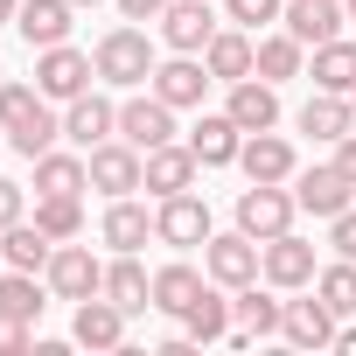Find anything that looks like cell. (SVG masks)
Returning a JSON list of instances; mask_svg holds the SVG:
<instances>
[{
    "label": "cell",
    "instance_id": "1",
    "mask_svg": "<svg viewBox=\"0 0 356 356\" xmlns=\"http://www.w3.org/2000/svg\"><path fill=\"white\" fill-rule=\"evenodd\" d=\"M0 133H8V147L15 154H49L56 140H63V119L49 112V98H42V84H0Z\"/></svg>",
    "mask_w": 356,
    "mask_h": 356
},
{
    "label": "cell",
    "instance_id": "2",
    "mask_svg": "<svg viewBox=\"0 0 356 356\" xmlns=\"http://www.w3.org/2000/svg\"><path fill=\"white\" fill-rule=\"evenodd\" d=\"M91 63H98V84H112V91H140V84L154 77L161 56H154V35H147L140 22H119V29L98 35Z\"/></svg>",
    "mask_w": 356,
    "mask_h": 356
},
{
    "label": "cell",
    "instance_id": "3",
    "mask_svg": "<svg viewBox=\"0 0 356 356\" xmlns=\"http://www.w3.org/2000/svg\"><path fill=\"white\" fill-rule=\"evenodd\" d=\"M203 273H210L224 293H238V286L266 280V245L245 238V231H210V245H203Z\"/></svg>",
    "mask_w": 356,
    "mask_h": 356
},
{
    "label": "cell",
    "instance_id": "4",
    "mask_svg": "<svg viewBox=\"0 0 356 356\" xmlns=\"http://www.w3.org/2000/svg\"><path fill=\"white\" fill-rule=\"evenodd\" d=\"M293 217H300V203H293V189L286 182H252V189H238V231L245 238H280V231H293Z\"/></svg>",
    "mask_w": 356,
    "mask_h": 356
},
{
    "label": "cell",
    "instance_id": "5",
    "mask_svg": "<svg viewBox=\"0 0 356 356\" xmlns=\"http://www.w3.org/2000/svg\"><path fill=\"white\" fill-rule=\"evenodd\" d=\"M210 203L196 196V189H182V196H161V210H154V245H175V252H196V245H210Z\"/></svg>",
    "mask_w": 356,
    "mask_h": 356
},
{
    "label": "cell",
    "instance_id": "6",
    "mask_svg": "<svg viewBox=\"0 0 356 356\" xmlns=\"http://www.w3.org/2000/svg\"><path fill=\"white\" fill-rule=\"evenodd\" d=\"M91 77H98V63H91L84 49H70V42H56V49H35V84H42V98H49V105H70V98H84V91H91Z\"/></svg>",
    "mask_w": 356,
    "mask_h": 356
},
{
    "label": "cell",
    "instance_id": "7",
    "mask_svg": "<svg viewBox=\"0 0 356 356\" xmlns=\"http://www.w3.org/2000/svg\"><path fill=\"white\" fill-rule=\"evenodd\" d=\"M42 280H49V293L70 300V307L91 300V293H105V266H98L91 245H77V238H63V245L49 252V273H42Z\"/></svg>",
    "mask_w": 356,
    "mask_h": 356
},
{
    "label": "cell",
    "instance_id": "8",
    "mask_svg": "<svg viewBox=\"0 0 356 356\" xmlns=\"http://www.w3.org/2000/svg\"><path fill=\"white\" fill-rule=\"evenodd\" d=\"M91 161V189L112 203V196H133L140 182H147V154L133 147V140H105V147H91L84 154Z\"/></svg>",
    "mask_w": 356,
    "mask_h": 356
},
{
    "label": "cell",
    "instance_id": "9",
    "mask_svg": "<svg viewBox=\"0 0 356 356\" xmlns=\"http://www.w3.org/2000/svg\"><path fill=\"white\" fill-rule=\"evenodd\" d=\"M293 203L307 217H342L356 203V182H349L335 161H314V168H293Z\"/></svg>",
    "mask_w": 356,
    "mask_h": 356
},
{
    "label": "cell",
    "instance_id": "10",
    "mask_svg": "<svg viewBox=\"0 0 356 356\" xmlns=\"http://www.w3.org/2000/svg\"><path fill=\"white\" fill-rule=\"evenodd\" d=\"M217 29H224V15L210 8V0H168V15H161V42L175 56H203Z\"/></svg>",
    "mask_w": 356,
    "mask_h": 356
},
{
    "label": "cell",
    "instance_id": "11",
    "mask_svg": "<svg viewBox=\"0 0 356 356\" xmlns=\"http://www.w3.org/2000/svg\"><path fill=\"white\" fill-rule=\"evenodd\" d=\"M210 84H217V77H210V63H203V56H168V63H154V77H147V91H154V98H168L175 112H196Z\"/></svg>",
    "mask_w": 356,
    "mask_h": 356
},
{
    "label": "cell",
    "instance_id": "12",
    "mask_svg": "<svg viewBox=\"0 0 356 356\" xmlns=\"http://www.w3.org/2000/svg\"><path fill=\"white\" fill-rule=\"evenodd\" d=\"M119 140H133L140 154H147V147H168V140H175V105L154 98V91H133V98L119 105Z\"/></svg>",
    "mask_w": 356,
    "mask_h": 356
},
{
    "label": "cell",
    "instance_id": "13",
    "mask_svg": "<svg viewBox=\"0 0 356 356\" xmlns=\"http://www.w3.org/2000/svg\"><path fill=\"white\" fill-rule=\"evenodd\" d=\"M63 140L70 147H105V140H119V105L112 98H98V91H84V98H70L63 105Z\"/></svg>",
    "mask_w": 356,
    "mask_h": 356
},
{
    "label": "cell",
    "instance_id": "14",
    "mask_svg": "<svg viewBox=\"0 0 356 356\" xmlns=\"http://www.w3.org/2000/svg\"><path fill=\"white\" fill-rule=\"evenodd\" d=\"M314 245L307 238H293V231H280V238H266V286H280V293H300V286H314Z\"/></svg>",
    "mask_w": 356,
    "mask_h": 356
},
{
    "label": "cell",
    "instance_id": "15",
    "mask_svg": "<svg viewBox=\"0 0 356 356\" xmlns=\"http://www.w3.org/2000/svg\"><path fill=\"white\" fill-rule=\"evenodd\" d=\"M126 307L119 300H105V293H91V300H77V314H70V342L77 349H119L126 342Z\"/></svg>",
    "mask_w": 356,
    "mask_h": 356
},
{
    "label": "cell",
    "instance_id": "16",
    "mask_svg": "<svg viewBox=\"0 0 356 356\" xmlns=\"http://www.w3.org/2000/svg\"><path fill=\"white\" fill-rule=\"evenodd\" d=\"M196 175H203L196 147H189V140H168V147H147V182H140V189L182 196V189H196Z\"/></svg>",
    "mask_w": 356,
    "mask_h": 356
},
{
    "label": "cell",
    "instance_id": "17",
    "mask_svg": "<svg viewBox=\"0 0 356 356\" xmlns=\"http://www.w3.org/2000/svg\"><path fill=\"white\" fill-rule=\"evenodd\" d=\"M238 168H245V182H293V140L286 133H245L238 147Z\"/></svg>",
    "mask_w": 356,
    "mask_h": 356
},
{
    "label": "cell",
    "instance_id": "18",
    "mask_svg": "<svg viewBox=\"0 0 356 356\" xmlns=\"http://www.w3.org/2000/svg\"><path fill=\"white\" fill-rule=\"evenodd\" d=\"M335 328H342V314L314 293V300H286V321H280V335L293 342V349H335Z\"/></svg>",
    "mask_w": 356,
    "mask_h": 356
},
{
    "label": "cell",
    "instance_id": "19",
    "mask_svg": "<svg viewBox=\"0 0 356 356\" xmlns=\"http://www.w3.org/2000/svg\"><path fill=\"white\" fill-rule=\"evenodd\" d=\"M342 0H286V15H280V29L293 35V42H307V49H321V42H335L342 35Z\"/></svg>",
    "mask_w": 356,
    "mask_h": 356
},
{
    "label": "cell",
    "instance_id": "20",
    "mask_svg": "<svg viewBox=\"0 0 356 356\" xmlns=\"http://www.w3.org/2000/svg\"><path fill=\"white\" fill-rule=\"evenodd\" d=\"M203 63H210L217 84H238V77L259 70V35H252V29H217L210 49H203Z\"/></svg>",
    "mask_w": 356,
    "mask_h": 356
},
{
    "label": "cell",
    "instance_id": "21",
    "mask_svg": "<svg viewBox=\"0 0 356 356\" xmlns=\"http://www.w3.org/2000/svg\"><path fill=\"white\" fill-rule=\"evenodd\" d=\"M224 112H231L245 133H273V126H280V84H266V77L252 70V77L231 84V105H224Z\"/></svg>",
    "mask_w": 356,
    "mask_h": 356
},
{
    "label": "cell",
    "instance_id": "22",
    "mask_svg": "<svg viewBox=\"0 0 356 356\" xmlns=\"http://www.w3.org/2000/svg\"><path fill=\"white\" fill-rule=\"evenodd\" d=\"M189 147H196V161H203V168H238L245 126H238L231 112H203V119L189 126Z\"/></svg>",
    "mask_w": 356,
    "mask_h": 356
},
{
    "label": "cell",
    "instance_id": "23",
    "mask_svg": "<svg viewBox=\"0 0 356 356\" xmlns=\"http://www.w3.org/2000/svg\"><path fill=\"white\" fill-rule=\"evenodd\" d=\"M280 321H286V300L259 293V280L231 293V342H252V335H280Z\"/></svg>",
    "mask_w": 356,
    "mask_h": 356
},
{
    "label": "cell",
    "instance_id": "24",
    "mask_svg": "<svg viewBox=\"0 0 356 356\" xmlns=\"http://www.w3.org/2000/svg\"><path fill=\"white\" fill-rule=\"evenodd\" d=\"M70 22H77V0H22V15H15V29L29 35V49L70 42Z\"/></svg>",
    "mask_w": 356,
    "mask_h": 356
},
{
    "label": "cell",
    "instance_id": "25",
    "mask_svg": "<svg viewBox=\"0 0 356 356\" xmlns=\"http://www.w3.org/2000/svg\"><path fill=\"white\" fill-rule=\"evenodd\" d=\"M91 189V161H84V147L77 154H35V196H84Z\"/></svg>",
    "mask_w": 356,
    "mask_h": 356
},
{
    "label": "cell",
    "instance_id": "26",
    "mask_svg": "<svg viewBox=\"0 0 356 356\" xmlns=\"http://www.w3.org/2000/svg\"><path fill=\"white\" fill-rule=\"evenodd\" d=\"M98 238H105L112 252H140V245L154 238V210H147V203H133V196H112V210H105Z\"/></svg>",
    "mask_w": 356,
    "mask_h": 356
},
{
    "label": "cell",
    "instance_id": "27",
    "mask_svg": "<svg viewBox=\"0 0 356 356\" xmlns=\"http://www.w3.org/2000/svg\"><path fill=\"white\" fill-rule=\"evenodd\" d=\"M105 300H119L126 314H147V307H154V273H147L133 252H119V259L105 266Z\"/></svg>",
    "mask_w": 356,
    "mask_h": 356
},
{
    "label": "cell",
    "instance_id": "28",
    "mask_svg": "<svg viewBox=\"0 0 356 356\" xmlns=\"http://www.w3.org/2000/svg\"><path fill=\"white\" fill-rule=\"evenodd\" d=\"M300 133H307V140H328V147H335L342 133H356V105H349L342 91H314V98L300 105Z\"/></svg>",
    "mask_w": 356,
    "mask_h": 356
},
{
    "label": "cell",
    "instance_id": "29",
    "mask_svg": "<svg viewBox=\"0 0 356 356\" xmlns=\"http://www.w3.org/2000/svg\"><path fill=\"white\" fill-rule=\"evenodd\" d=\"M49 300H56V293H49V280H42V273H15V266L0 273V314H15V321H29V328H35Z\"/></svg>",
    "mask_w": 356,
    "mask_h": 356
},
{
    "label": "cell",
    "instance_id": "30",
    "mask_svg": "<svg viewBox=\"0 0 356 356\" xmlns=\"http://www.w3.org/2000/svg\"><path fill=\"white\" fill-rule=\"evenodd\" d=\"M0 252H8V266H15V273H49L56 238H49L35 217H22V224H8V231H0Z\"/></svg>",
    "mask_w": 356,
    "mask_h": 356
},
{
    "label": "cell",
    "instance_id": "31",
    "mask_svg": "<svg viewBox=\"0 0 356 356\" xmlns=\"http://www.w3.org/2000/svg\"><path fill=\"white\" fill-rule=\"evenodd\" d=\"M203 286H210V273H196L189 259H175V266H161V273H154V307L182 321V314H189V300H196Z\"/></svg>",
    "mask_w": 356,
    "mask_h": 356
},
{
    "label": "cell",
    "instance_id": "32",
    "mask_svg": "<svg viewBox=\"0 0 356 356\" xmlns=\"http://www.w3.org/2000/svg\"><path fill=\"white\" fill-rule=\"evenodd\" d=\"M307 70V42H293L286 29H266L259 35V77L266 84H286V77H300Z\"/></svg>",
    "mask_w": 356,
    "mask_h": 356
},
{
    "label": "cell",
    "instance_id": "33",
    "mask_svg": "<svg viewBox=\"0 0 356 356\" xmlns=\"http://www.w3.org/2000/svg\"><path fill=\"white\" fill-rule=\"evenodd\" d=\"M182 335H189V342H224V335H231V300L217 293V280H210V286L189 300V314H182Z\"/></svg>",
    "mask_w": 356,
    "mask_h": 356
},
{
    "label": "cell",
    "instance_id": "34",
    "mask_svg": "<svg viewBox=\"0 0 356 356\" xmlns=\"http://www.w3.org/2000/svg\"><path fill=\"white\" fill-rule=\"evenodd\" d=\"M314 91H342V98L356 91V42L335 35V42L314 49Z\"/></svg>",
    "mask_w": 356,
    "mask_h": 356
},
{
    "label": "cell",
    "instance_id": "35",
    "mask_svg": "<svg viewBox=\"0 0 356 356\" xmlns=\"http://www.w3.org/2000/svg\"><path fill=\"white\" fill-rule=\"evenodd\" d=\"M35 224L63 245V238H84V196H35Z\"/></svg>",
    "mask_w": 356,
    "mask_h": 356
},
{
    "label": "cell",
    "instance_id": "36",
    "mask_svg": "<svg viewBox=\"0 0 356 356\" xmlns=\"http://www.w3.org/2000/svg\"><path fill=\"white\" fill-rule=\"evenodd\" d=\"M314 293H321V300H328V307L349 321V314H356V259H335V266H321V273H314Z\"/></svg>",
    "mask_w": 356,
    "mask_h": 356
},
{
    "label": "cell",
    "instance_id": "37",
    "mask_svg": "<svg viewBox=\"0 0 356 356\" xmlns=\"http://www.w3.org/2000/svg\"><path fill=\"white\" fill-rule=\"evenodd\" d=\"M280 15H286V0H224V22L231 29H252V35H266Z\"/></svg>",
    "mask_w": 356,
    "mask_h": 356
},
{
    "label": "cell",
    "instance_id": "38",
    "mask_svg": "<svg viewBox=\"0 0 356 356\" xmlns=\"http://www.w3.org/2000/svg\"><path fill=\"white\" fill-rule=\"evenodd\" d=\"M328 245H335V259H356V210L328 217Z\"/></svg>",
    "mask_w": 356,
    "mask_h": 356
},
{
    "label": "cell",
    "instance_id": "39",
    "mask_svg": "<svg viewBox=\"0 0 356 356\" xmlns=\"http://www.w3.org/2000/svg\"><path fill=\"white\" fill-rule=\"evenodd\" d=\"M29 217V196H22V182H8V175H0V231L8 224H22Z\"/></svg>",
    "mask_w": 356,
    "mask_h": 356
},
{
    "label": "cell",
    "instance_id": "40",
    "mask_svg": "<svg viewBox=\"0 0 356 356\" xmlns=\"http://www.w3.org/2000/svg\"><path fill=\"white\" fill-rule=\"evenodd\" d=\"M29 342H35V328H29V321H15V314H0V356H22Z\"/></svg>",
    "mask_w": 356,
    "mask_h": 356
},
{
    "label": "cell",
    "instance_id": "41",
    "mask_svg": "<svg viewBox=\"0 0 356 356\" xmlns=\"http://www.w3.org/2000/svg\"><path fill=\"white\" fill-rule=\"evenodd\" d=\"M119 15H126V22H161L168 0H119Z\"/></svg>",
    "mask_w": 356,
    "mask_h": 356
},
{
    "label": "cell",
    "instance_id": "42",
    "mask_svg": "<svg viewBox=\"0 0 356 356\" xmlns=\"http://www.w3.org/2000/svg\"><path fill=\"white\" fill-rule=\"evenodd\" d=\"M335 168H342L349 182H356V133H342V140H335Z\"/></svg>",
    "mask_w": 356,
    "mask_h": 356
},
{
    "label": "cell",
    "instance_id": "43",
    "mask_svg": "<svg viewBox=\"0 0 356 356\" xmlns=\"http://www.w3.org/2000/svg\"><path fill=\"white\" fill-rule=\"evenodd\" d=\"M335 349H342V356H356V328H335Z\"/></svg>",
    "mask_w": 356,
    "mask_h": 356
},
{
    "label": "cell",
    "instance_id": "44",
    "mask_svg": "<svg viewBox=\"0 0 356 356\" xmlns=\"http://www.w3.org/2000/svg\"><path fill=\"white\" fill-rule=\"evenodd\" d=\"M22 15V0H0V22H15Z\"/></svg>",
    "mask_w": 356,
    "mask_h": 356
},
{
    "label": "cell",
    "instance_id": "45",
    "mask_svg": "<svg viewBox=\"0 0 356 356\" xmlns=\"http://www.w3.org/2000/svg\"><path fill=\"white\" fill-rule=\"evenodd\" d=\"M342 15H349V22H356V0H342Z\"/></svg>",
    "mask_w": 356,
    "mask_h": 356
},
{
    "label": "cell",
    "instance_id": "46",
    "mask_svg": "<svg viewBox=\"0 0 356 356\" xmlns=\"http://www.w3.org/2000/svg\"><path fill=\"white\" fill-rule=\"evenodd\" d=\"M0 273H8V252H0Z\"/></svg>",
    "mask_w": 356,
    "mask_h": 356
},
{
    "label": "cell",
    "instance_id": "47",
    "mask_svg": "<svg viewBox=\"0 0 356 356\" xmlns=\"http://www.w3.org/2000/svg\"><path fill=\"white\" fill-rule=\"evenodd\" d=\"M77 8H98V0H77Z\"/></svg>",
    "mask_w": 356,
    "mask_h": 356
},
{
    "label": "cell",
    "instance_id": "48",
    "mask_svg": "<svg viewBox=\"0 0 356 356\" xmlns=\"http://www.w3.org/2000/svg\"><path fill=\"white\" fill-rule=\"evenodd\" d=\"M349 105H356V91H349Z\"/></svg>",
    "mask_w": 356,
    "mask_h": 356
}]
</instances>
